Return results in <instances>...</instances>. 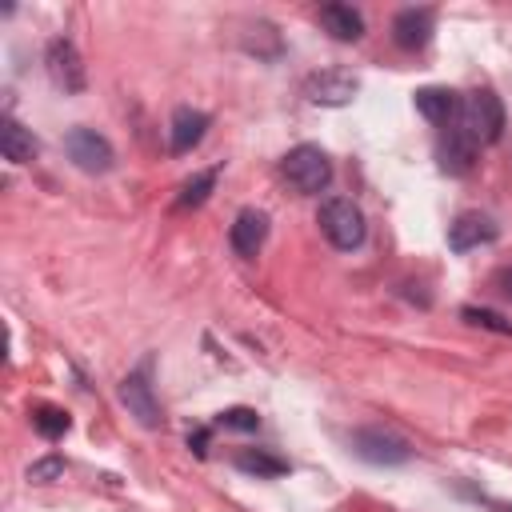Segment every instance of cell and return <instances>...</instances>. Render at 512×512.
Listing matches in <instances>:
<instances>
[{"mask_svg": "<svg viewBox=\"0 0 512 512\" xmlns=\"http://www.w3.org/2000/svg\"><path fill=\"white\" fill-rule=\"evenodd\" d=\"M320 232L328 236V244H332V248L352 252V248H360V244H364L368 224H364V212H360L348 196H332V200H324V204H320Z\"/></svg>", "mask_w": 512, "mask_h": 512, "instance_id": "3957f363", "label": "cell"}, {"mask_svg": "<svg viewBox=\"0 0 512 512\" xmlns=\"http://www.w3.org/2000/svg\"><path fill=\"white\" fill-rule=\"evenodd\" d=\"M352 448L360 460L368 464H384V468H396V464H408L412 460V444L388 428H356L352 432Z\"/></svg>", "mask_w": 512, "mask_h": 512, "instance_id": "8992f818", "label": "cell"}, {"mask_svg": "<svg viewBox=\"0 0 512 512\" xmlns=\"http://www.w3.org/2000/svg\"><path fill=\"white\" fill-rule=\"evenodd\" d=\"M0 148H4V160H12V164H28L40 152L36 136L20 120H12V116H4V124H0Z\"/></svg>", "mask_w": 512, "mask_h": 512, "instance_id": "9a60e30c", "label": "cell"}, {"mask_svg": "<svg viewBox=\"0 0 512 512\" xmlns=\"http://www.w3.org/2000/svg\"><path fill=\"white\" fill-rule=\"evenodd\" d=\"M188 444H192V448H196V452H200V456H204V452H208V448H204V444H208V432H204V428H200V432H196V436H188Z\"/></svg>", "mask_w": 512, "mask_h": 512, "instance_id": "603a6c76", "label": "cell"}, {"mask_svg": "<svg viewBox=\"0 0 512 512\" xmlns=\"http://www.w3.org/2000/svg\"><path fill=\"white\" fill-rule=\"evenodd\" d=\"M216 168H208V172H196L192 180H184V188H180V196H176V208H200L208 196H212V188H216Z\"/></svg>", "mask_w": 512, "mask_h": 512, "instance_id": "d6986e66", "label": "cell"}, {"mask_svg": "<svg viewBox=\"0 0 512 512\" xmlns=\"http://www.w3.org/2000/svg\"><path fill=\"white\" fill-rule=\"evenodd\" d=\"M220 428L256 432V428H260V416H256V408H244V404H236V408H224V412H220Z\"/></svg>", "mask_w": 512, "mask_h": 512, "instance_id": "44dd1931", "label": "cell"}, {"mask_svg": "<svg viewBox=\"0 0 512 512\" xmlns=\"http://www.w3.org/2000/svg\"><path fill=\"white\" fill-rule=\"evenodd\" d=\"M148 372H152V364H148V360H144L140 368H132V372L120 380V400H124L128 416H136V424L152 432V428H160V424H164V416H160V400H156V392H152Z\"/></svg>", "mask_w": 512, "mask_h": 512, "instance_id": "5b68a950", "label": "cell"}, {"mask_svg": "<svg viewBox=\"0 0 512 512\" xmlns=\"http://www.w3.org/2000/svg\"><path fill=\"white\" fill-rule=\"evenodd\" d=\"M232 460H236L240 472H248L256 480H276V476L288 472V460H280L276 452H264V448H240Z\"/></svg>", "mask_w": 512, "mask_h": 512, "instance_id": "e0dca14e", "label": "cell"}, {"mask_svg": "<svg viewBox=\"0 0 512 512\" xmlns=\"http://www.w3.org/2000/svg\"><path fill=\"white\" fill-rule=\"evenodd\" d=\"M456 128L480 148V144H496L500 136H504V104H500V96L496 92H488V88H476V92H468L464 100H460V112H456Z\"/></svg>", "mask_w": 512, "mask_h": 512, "instance_id": "6da1fadb", "label": "cell"}, {"mask_svg": "<svg viewBox=\"0 0 512 512\" xmlns=\"http://www.w3.org/2000/svg\"><path fill=\"white\" fill-rule=\"evenodd\" d=\"M500 236V228L480 216V212H460L452 224H448V248L452 252H468V248H480V244H492Z\"/></svg>", "mask_w": 512, "mask_h": 512, "instance_id": "7c38bea8", "label": "cell"}, {"mask_svg": "<svg viewBox=\"0 0 512 512\" xmlns=\"http://www.w3.org/2000/svg\"><path fill=\"white\" fill-rule=\"evenodd\" d=\"M436 156H440V168H444L448 176H464V172H472V160H476V144H472V140H468L460 128H448V136L440 140Z\"/></svg>", "mask_w": 512, "mask_h": 512, "instance_id": "5bb4252c", "label": "cell"}, {"mask_svg": "<svg viewBox=\"0 0 512 512\" xmlns=\"http://www.w3.org/2000/svg\"><path fill=\"white\" fill-rule=\"evenodd\" d=\"M44 64H48V76H52V84H56L60 92H68V96H72V92H84V84H88L84 60H80V52H76V44H72L68 36L48 40Z\"/></svg>", "mask_w": 512, "mask_h": 512, "instance_id": "52a82bcc", "label": "cell"}, {"mask_svg": "<svg viewBox=\"0 0 512 512\" xmlns=\"http://www.w3.org/2000/svg\"><path fill=\"white\" fill-rule=\"evenodd\" d=\"M432 28H436V12L432 8H404L392 20V40L404 52H420L432 40Z\"/></svg>", "mask_w": 512, "mask_h": 512, "instance_id": "30bf717a", "label": "cell"}, {"mask_svg": "<svg viewBox=\"0 0 512 512\" xmlns=\"http://www.w3.org/2000/svg\"><path fill=\"white\" fill-rule=\"evenodd\" d=\"M264 240H268V212H260V208H240L236 220H232V228H228L232 252L248 260V256H256V252L264 248Z\"/></svg>", "mask_w": 512, "mask_h": 512, "instance_id": "9c48e42d", "label": "cell"}, {"mask_svg": "<svg viewBox=\"0 0 512 512\" xmlns=\"http://www.w3.org/2000/svg\"><path fill=\"white\" fill-rule=\"evenodd\" d=\"M500 512H512V504H504V508H500Z\"/></svg>", "mask_w": 512, "mask_h": 512, "instance_id": "d4e9b609", "label": "cell"}, {"mask_svg": "<svg viewBox=\"0 0 512 512\" xmlns=\"http://www.w3.org/2000/svg\"><path fill=\"white\" fill-rule=\"evenodd\" d=\"M208 128H212V116H208L204 108L180 104V108L172 112V124H168V148H172V156L192 152V148L208 136Z\"/></svg>", "mask_w": 512, "mask_h": 512, "instance_id": "ba28073f", "label": "cell"}, {"mask_svg": "<svg viewBox=\"0 0 512 512\" xmlns=\"http://www.w3.org/2000/svg\"><path fill=\"white\" fill-rule=\"evenodd\" d=\"M460 316H464L468 324H476V328L496 332V336H512V320L500 316V312H492V308H476V304H468V308H460Z\"/></svg>", "mask_w": 512, "mask_h": 512, "instance_id": "ffe728a7", "label": "cell"}, {"mask_svg": "<svg viewBox=\"0 0 512 512\" xmlns=\"http://www.w3.org/2000/svg\"><path fill=\"white\" fill-rule=\"evenodd\" d=\"M32 428L44 436V440H60L68 428H72V416L56 404H36L32 408Z\"/></svg>", "mask_w": 512, "mask_h": 512, "instance_id": "ac0fdd59", "label": "cell"}, {"mask_svg": "<svg viewBox=\"0 0 512 512\" xmlns=\"http://www.w3.org/2000/svg\"><path fill=\"white\" fill-rule=\"evenodd\" d=\"M500 280H504V292L512 296V268H504V276H500Z\"/></svg>", "mask_w": 512, "mask_h": 512, "instance_id": "cb8c5ba5", "label": "cell"}, {"mask_svg": "<svg viewBox=\"0 0 512 512\" xmlns=\"http://www.w3.org/2000/svg\"><path fill=\"white\" fill-rule=\"evenodd\" d=\"M64 152H68V160H72L80 172H88V176H104V172H112V164H116V148L108 144V136L96 132V128H84V124L68 128Z\"/></svg>", "mask_w": 512, "mask_h": 512, "instance_id": "277c9868", "label": "cell"}, {"mask_svg": "<svg viewBox=\"0 0 512 512\" xmlns=\"http://www.w3.org/2000/svg\"><path fill=\"white\" fill-rule=\"evenodd\" d=\"M320 24H324V32L332 36V40H344V44H352V40H360L364 36V16L352 8V4H320Z\"/></svg>", "mask_w": 512, "mask_h": 512, "instance_id": "4fadbf2b", "label": "cell"}, {"mask_svg": "<svg viewBox=\"0 0 512 512\" xmlns=\"http://www.w3.org/2000/svg\"><path fill=\"white\" fill-rule=\"evenodd\" d=\"M416 112L432 124H452V116L460 112V100L452 88H420L416 92Z\"/></svg>", "mask_w": 512, "mask_h": 512, "instance_id": "2e32d148", "label": "cell"}, {"mask_svg": "<svg viewBox=\"0 0 512 512\" xmlns=\"http://www.w3.org/2000/svg\"><path fill=\"white\" fill-rule=\"evenodd\" d=\"M284 180L300 192V196H320L332 184V160L324 156V148L316 144H296L288 148V156L280 160Z\"/></svg>", "mask_w": 512, "mask_h": 512, "instance_id": "7a4b0ae2", "label": "cell"}, {"mask_svg": "<svg viewBox=\"0 0 512 512\" xmlns=\"http://www.w3.org/2000/svg\"><path fill=\"white\" fill-rule=\"evenodd\" d=\"M60 476H64V460H60V456H44V460L28 464V480H32V484H52V480H60Z\"/></svg>", "mask_w": 512, "mask_h": 512, "instance_id": "7402d4cb", "label": "cell"}, {"mask_svg": "<svg viewBox=\"0 0 512 512\" xmlns=\"http://www.w3.org/2000/svg\"><path fill=\"white\" fill-rule=\"evenodd\" d=\"M356 76H348V72H316V76H308V84H304V96L312 100V104H324V108H340V104H348L352 96H356Z\"/></svg>", "mask_w": 512, "mask_h": 512, "instance_id": "8fae6325", "label": "cell"}]
</instances>
